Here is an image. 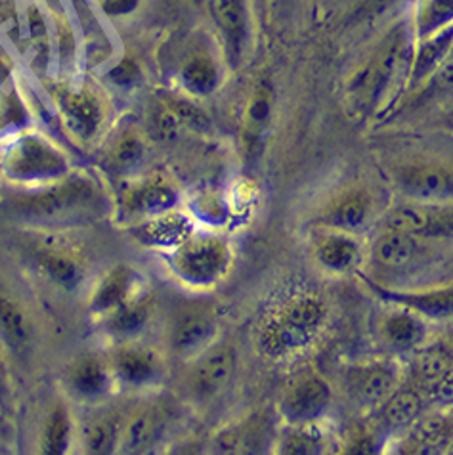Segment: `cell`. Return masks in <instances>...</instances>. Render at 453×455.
Returning <instances> with one entry per match:
<instances>
[{
    "label": "cell",
    "mask_w": 453,
    "mask_h": 455,
    "mask_svg": "<svg viewBox=\"0 0 453 455\" xmlns=\"http://www.w3.org/2000/svg\"><path fill=\"white\" fill-rule=\"evenodd\" d=\"M444 243L426 242L404 232L377 228L368 245L362 277L388 287H401L404 280L453 267Z\"/></svg>",
    "instance_id": "6da1fadb"
},
{
    "label": "cell",
    "mask_w": 453,
    "mask_h": 455,
    "mask_svg": "<svg viewBox=\"0 0 453 455\" xmlns=\"http://www.w3.org/2000/svg\"><path fill=\"white\" fill-rule=\"evenodd\" d=\"M330 305L316 291H302L280 302L262 320L257 347L262 356L285 360L306 350L325 330Z\"/></svg>",
    "instance_id": "7a4b0ae2"
},
{
    "label": "cell",
    "mask_w": 453,
    "mask_h": 455,
    "mask_svg": "<svg viewBox=\"0 0 453 455\" xmlns=\"http://www.w3.org/2000/svg\"><path fill=\"white\" fill-rule=\"evenodd\" d=\"M411 52L413 43L408 28L404 23L394 25L350 79L348 100L352 108L363 116H371L386 106L400 79L408 83Z\"/></svg>",
    "instance_id": "3957f363"
},
{
    "label": "cell",
    "mask_w": 453,
    "mask_h": 455,
    "mask_svg": "<svg viewBox=\"0 0 453 455\" xmlns=\"http://www.w3.org/2000/svg\"><path fill=\"white\" fill-rule=\"evenodd\" d=\"M375 226L448 245L453 243V201L400 199L381 212Z\"/></svg>",
    "instance_id": "277c9868"
},
{
    "label": "cell",
    "mask_w": 453,
    "mask_h": 455,
    "mask_svg": "<svg viewBox=\"0 0 453 455\" xmlns=\"http://www.w3.org/2000/svg\"><path fill=\"white\" fill-rule=\"evenodd\" d=\"M404 383V363L393 356L354 362L343 370V390L360 413H370Z\"/></svg>",
    "instance_id": "5b68a950"
},
{
    "label": "cell",
    "mask_w": 453,
    "mask_h": 455,
    "mask_svg": "<svg viewBox=\"0 0 453 455\" xmlns=\"http://www.w3.org/2000/svg\"><path fill=\"white\" fill-rule=\"evenodd\" d=\"M14 211L33 220H68L98 204L96 184L86 179H71L39 192L16 197Z\"/></svg>",
    "instance_id": "8992f818"
},
{
    "label": "cell",
    "mask_w": 453,
    "mask_h": 455,
    "mask_svg": "<svg viewBox=\"0 0 453 455\" xmlns=\"http://www.w3.org/2000/svg\"><path fill=\"white\" fill-rule=\"evenodd\" d=\"M172 270L182 282L209 287L220 282L232 264L228 242L217 235H190L174 249Z\"/></svg>",
    "instance_id": "52a82bcc"
},
{
    "label": "cell",
    "mask_w": 453,
    "mask_h": 455,
    "mask_svg": "<svg viewBox=\"0 0 453 455\" xmlns=\"http://www.w3.org/2000/svg\"><path fill=\"white\" fill-rule=\"evenodd\" d=\"M379 199L366 184H348L335 192L318 209L312 224L314 228H327L362 235L368 228L379 220Z\"/></svg>",
    "instance_id": "ba28073f"
},
{
    "label": "cell",
    "mask_w": 453,
    "mask_h": 455,
    "mask_svg": "<svg viewBox=\"0 0 453 455\" xmlns=\"http://www.w3.org/2000/svg\"><path fill=\"white\" fill-rule=\"evenodd\" d=\"M331 383L316 371L305 370L293 377L278 402V413L285 425H322L333 410Z\"/></svg>",
    "instance_id": "9c48e42d"
},
{
    "label": "cell",
    "mask_w": 453,
    "mask_h": 455,
    "mask_svg": "<svg viewBox=\"0 0 453 455\" xmlns=\"http://www.w3.org/2000/svg\"><path fill=\"white\" fill-rule=\"evenodd\" d=\"M371 335L381 354L404 362L409 354L429 343L431 323L404 307L385 305L373 315Z\"/></svg>",
    "instance_id": "30bf717a"
},
{
    "label": "cell",
    "mask_w": 453,
    "mask_h": 455,
    "mask_svg": "<svg viewBox=\"0 0 453 455\" xmlns=\"http://www.w3.org/2000/svg\"><path fill=\"white\" fill-rule=\"evenodd\" d=\"M68 169L66 156L36 134L20 136L4 156V171L16 182H56Z\"/></svg>",
    "instance_id": "8fae6325"
},
{
    "label": "cell",
    "mask_w": 453,
    "mask_h": 455,
    "mask_svg": "<svg viewBox=\"0 0 453 455\" xmlns=\"http://www.w3.org/2000/svg\"><path fill=\"white\" fill-rule=\"evenodd\" d=\"M388 179L400 199L453 201V165L446 161L411 159L388 169Z\"/></svg>",
    "instance_id": "7c38bea8"
},
{
    "label": "cell",
    "mask_w": 453,
    "mask_h": 455,
    "mask_svg": "<svg viewBox=\"0 0 453 455\" xmlns=\"http://www.w3.org/2000/svg\"><path fill=\"white\" fill-rule=\"evenodd\" d=\"M362 280L383 305L404 307L429 323H449L453 320V280L413 287H388L366 277Z\"/></svg>",
    "instance_id": "4fadbf2b"
},
{
    "label": "cell",
    "mask_w": 453,
    "mask_h": 455,
    "mask_svg": "<svg viewBox=\"0 0 453 455\" xmlns=\"http://www.w3.org/2000/svg\"><path fill=\"white\" fill-rule=\"evenodd\" d=\"M237 360V350L232 343L207 347L199 354L186 379L190 398L197 403H207L219 398L234 381Z\"/></svg>",
    "instance_id": "5bb4252c"
},
{
    "label": "cell",
    "mask_w": 453,
    "mask_h": 455,
    "mask_svg": "<svg viewBox=\"0 0 453 455\" xmlns=\"http://www.w3.org/2000/svg\"><path fill=\"white\" fill-rule=\"evenodd\" d=\"M453 446V408L429 406L409 431L390 444V451L404 455H448Z\"/></svg>",
    "instance_id": "9a60e30c"
},
{
    "label": "cell",
    "mask_w": 453,
    "mask_h": 455,
    "mask_svg": "<svg viewBox=\"0 0 453 455\" xmlns=\"http://www.w3.org/2000/svg\"><path fill=\"white\" fill-rule=\"evenodd\" d=\"M426 408H429V402L419 390L401 383L381 406H377L363 417L388 448L394 440L409 431V427L419 419Z\"/></svg>",
    "instance_id": "2e32d148"
},
{
    "label": "cell",
    "mask_w": 453,
    "mask_h": 455,
    "mask_svg": "<svg viewBox=\"0 0 453 455\" xmlns=\"http://www.w3.org/2000/svg\"><path fill=\"white\" fill-rule=\"evenodd\" d=\"M310 251L322 270L333 275H350L363 270L368 245L362 242V235L316 228Z\"/></svg>",
    "instance_id": "e0dca14e"
},
{
    "label": "cell",
    "mask_w": 453,
    "mask_h": 455,
    "mask_svg": "<svg viewBox=\"0 0 453 455\" xmlns=\"http://www.w3.org/2000/svg\"><path fill=\"white\" fill-rule=\"evenodd\" d=\"M219 331V320L211 310L192 307L182 308L174 314L169 325V348L179 354V356H187L192 352H203L211 347Z\"/></svg>",
    "instance_id": "ac0fdd59"
},
{
    "label": "cell",
    "mask_w": 453,
    "mask_h": 455,
    "mask_svg": "<svg viewBox=\"0 0 453 455\" xmlns=\"http://www.w3.org/2000/svg\"><path fill=\"white\" fill-rule=\"evenodd\" d=\"M58 108L64 126L81 142H91L106 121L102 100L88 88L64 91L58 94Z\"/></svg>",
    "instance_id": "d6986e66"
},
{
    "label": "cell",
    "mask_w": 453,
    "mask_h": 455,
    "mask_svg": "<svg viewBox=\"0 0 453 455\" xmlns=\"http://www.w3.org/2000/svg\"><path fill=\"white\" fill-rule=\"evenodd\" d=\"M401 363H404V383L417 388L425 396L426 390L453 365V343L449 339H431Z\"/></svg>",
    "instance_id": "ffe728a7"
},
{
    "label": "cell",
    "mask_w": 453,
    "mask_h": 455,
    "mask_svg": "<svg viewBox=\"0 0 453 455\" xmlns=\"http://www.w3.org/2000/svg\"><path fill=\"white\" fill-rule=\"evenodd\" d=\"M275 428L268 415H250L226 428L215 440L219 453H260L275 444Z\"/></svg>",
    "instance_id": "44dd1931"
},
{
    "label": "cell",
    "mask_w": 453,
    "mask_h": 455,
    "mask_svg": "<svg viewBox=\"0 0 453 455\" xmlns=\"http://www.w3.org/2000/svg\"><path fill=\"white\" fill-rule=\"evenodd\" d=\"M111 371L123 385L131 388H144L155 385L163 375V360L155 350L127 347L115 352Z\"/></svg>",
    "instance_id": "7402d4cb"
},
{
    "label": "cell",
    "mask_w": 453,
    "mask_h": 455,
    "mask_svg": "<svg viewBox=\"0 0 453 455\" xmlns=\"http://www.w3.org/2000/svg\"><path fill=\"white\" fill-rule=\"evenodd\" d=\"M451 52H453V25L440 29L429 36H423V39H417V44H413V52H411L408 83H406L408 88H417L425 81H429Z\"/></svg>",
    "instance_id": "603a6c76"
},
{
    "label": "cell",
    "mask_w": 453,
    "mask_h": 455,
    "mask_svg": "<svg viewBox=\"0 0 453 455\" xmlns=\"http://www.w3.org/2000/svg\"><path fill=\"white\" fill-rule=\"evenodd\" d=\"M209 8L222 35L230 60L237 63L245 52L249 39L247 0H209Z\"/></svg>",
    "instance_id": "cb8c5ba5"
},
{
    "label": "cell",
    "mask_w": 453,
    "mask_h": 455,
    "mask_svg": "<svg viewBox=\"0 0 453 455\" xmlns=\"http://www.w3.org/2000/svg\"><path fill=\"white\" fill-rule=\"evenodd\" d=\"M167 433V415L157 406H146L129 417L123 425L121 451L123 453H147L154 450Z\"/></svg>",
    "instance_id": "d4e9b609"
},
{
    "label": "cell",
    "mask_w": 453,
    "mask_h": 455,
    "mask_svg": "<svg viewBox=\"0 0 453 455\" xmlns=\"http://www.w3.org/2000/svg\"><path fill=\"white\" fill-rule=\"evenodd\" d=\"M138 280H140L138 274L131 267H124V264H119V267L109 270L94 291V297L91 300L92 312L107 315L123 305H127V302L138 299L134 295Z\"/></svg>",
    "instance_id": "484cf974"
},
{
    "label": "cell",
    "mask_w": 453,
    "mask_h": 455,
    "mask_svg": "<svg viewBox=\"0 0 453 455\" xmlns=\"http://www.w3.org/2000/svg\"><path fill=\"white\" fill-rule=\"evenodd\" d=\"M124 204L134 214H140L144 219H155L174 211L176 204H179V192L167 180L151 179L131 189Z\"/></svg>",
    "instance_id": "4316f807"
},
{
    "label": "cell",
    "mask_w": 453,
    "mask_h": 455,
    "mask_svg": "<svg viewBox=\"0 0 453 455\" xmlns=\"http://www.w3.org/2000/svg\"><path fill=\"white\" fill-rule=\"evenodd\" d=\"M179 81L187 94L199 98L211 96L220 84L219 63L207 50H197L184 60Z\"/></svg>",
    "instance_id": "83f0119b"
},
{
    "label": "cell",
    "mask_w": 453,
    "mask_h": 455,
    "mask_svg": "<svg viewBox=\"0 0 453 455\" xmlns=\"http://www.w3.org/2000/svg\"><path fill=\"white\" fill-rule=\"evenodd\" d=\"M0 335L16 352L25 350L33 343V323L29 314L20 305V300L4 289H0Z\"/></svg>",
    "instance_id": "f1b7e54d"
},
{
    "label": "cell",
    "mask_w": 453,
    "mask_h": 455,
    "mask_svg": "<svg viewBox=\"0 0 453 455\" xmlns=\"http://www.w3.org/2000/svg\"><path fill=\"white\" fill-rule=\"evenodd\" d=\"M113 381V371L107 365L96 358H83L69 375V385L73 393L83 400H98L109 393Z\"/></svg>",
    "instance_id": "f546056e"
},
{
    "label": "cell",
    "mask_w": 453,
    "mask_h": 455,
    "mask_svg": "<svg viewBox=\"0 0 453 455\" xmlns=\"http://www.w3.org/2000/svg\"><path fill=\"white\" fill-rule=\"evenodd\" d=\"M274 448L282 455H320L330 448L322 425H285Z\"/></svg>",
    "instance_id": "4dcf8cb0"
},
{
    "label": "cell",
    "mask_w": 453,
    "mask_h": 455,
    "mask_svg": "<svg viewBox=\"0 0 453 455\" xmlns=\"http://www.w3.org/2000/svg\"><path fill=\"white\" fill-rule=\"evenodd\" d=\"M192 235V222L182 212H165L161 217L147 219L142 226V239L157 247H179L186 237Z\"/></svg>",
    "instance_id": "1f68e13d"
},
{
    "label": "cell",
    "mask_w": 453,
    "mask_h": 455,
    "mask_svg": "<svg viewBox=\"0 0 453 455\" xmlns=\"http://www.w3.org/2000/svg\"><path fill=\"white\" fill-rule=\"evenodd\" d=\"M274 109V91L268 83H260L250 94L245 108V140L249 146L257 144L268 123Z\"/></svg>",
    "instance_id": "d6a6232c"
},
{
    "label": "cell",
    "mask_w": 453,
    "mask_h": 455,
    "mask_svg": "<svg viewBox=\"0 0 453 455\" xmlns=\"http://www.w3.org/2000/svg\"><path fill=\"white\" fill-rule=\"evenodd\" d=\"M149 305L142 299H134L121 308L107 314V330L123 339L134 337L146 330L149 322Z\"/></svg>",
    "instance_id": "836d02e7"
},
{
    "label": "cell",
    "mask_w": 453,
    "mask_h": 455,
    "mask_svg": "<svg viewBox=\"0 0 453 455\" xmlns=\"http://www.w3.org/2000/svg\"><path fill=\"white\" fill-rule=\"evenodd\" d=\"M453 25V0H419L413 33L417 39Z\"/></svg>",
    "instance_id": "e575fe53"
},
{
    "label": "cell",
    "mask_w": 453,
    "mask_h": 455,
    "mask_svg": "<svg viewBox=\"0 0 453 455\" xmlns=\"http://www.w3.org/2000/svg\"><path fill=\"white\" fill-rule=\"evenodd\" d=\"M69 442H71L69 410L66 403H56L44 425L43 451L46 455H64L69 450Z\"/></svg>",
    "instance_id": "d590c367"
},
{
    "label": "cell",
    "mask_w": 453,
    "mask_h": 455,
    "mask_svg": "<svg viewBox=\"0 0 453 455\" xmlns=\"http://www.w3.org/2000/svg\"><path fill=\"white\" fill-rule=\"evenodd\" d=\"M121 435L123 425L113 417H104L84 431V450L94 455L113 453L121 446Z\"/></svg>",
    "instance_id": "8d00e7d4"
},
{
    "label": "cell",
    "mask_w": 453,
    "mask_h": 455,
    "mask_svg": "<svg viewBox=\"0 0 453 455\" xmlns=\"http://www.w3.org/2000/svg\"><path fill=\"white\" fill-rule=\"evenodd\" d=\"M39 264L56 283L64 287L77 283V264H75V260L69 259L68 255H61V252H43L39 257Z\"/></svg>",
    "instance_id": "74e56055"
},
{
    "label": "cell",
    "mask_w": 453,
    "mask_h": 455,
    "mask_svg": "<svg viewBox=\"0 0 453 455\" xmlns=\"http://www.w3.org/2000/svg\"><path fill=\"white\" fill-rule=\"evenodd\" d=\"M142 157H144L142 138L132 131L123 132L119 136V140L115 142V146H113V154H111L113 163L121 169H131L138 165V163L142 161Z\"/></svg>",
    "instance_id": "f35d334b"
},
{
    "label": "cell",
    "mask_w": 453,
    "mask_h": 455,
    "mask_svg": "<svg viewBox=\"0 0 453 455\" xmlns=\"http://www.w3.org/2000/svg\"><path fill=\"white\" fill-rule=\"evenodd\" d=\"M425 398L429 402V406L453 408V365L426 390Z\"/></svg>",
    "instance_id": "ab89813d"
},
{
    "label": "cell",
    "mask_w": 453,
    "mask_h": 455,
    "mask_svg": "<svg viewBox=\"0 0 453 455\" xmlns=\"http://www.w3.org/2000/svg\"><path fill=\"white\" fill-rule=\"evenodd\" d=\"M169 106L174 109L176 116L182 121V124L194 126V129H203V126H209V119L203 111L195 108L194 104L186 102V100H171Z\"/></svg>",
    "instance_id": "60d3db41"
},
{
    "label": "cell",
    "mask_w": 453,
    "mask_h": 455,
    "mask_svg": "<svg viewBox=\"0 0 453 455\" xmlns=\"http://www.w3.org/2000/svg\"><path fill=\"white\" fill-rule=\"evenodd\" d=\"M107 77L113 84H117L121 88H129V86H134L138 79H140V69H138V66L132 60H123L107 73Z\"/></svg>",
    "instance_id": "b9f144b4"
},
{
    "label": "cell",
    "mask_w": 453,
    "mask_h": 455,
    "mask_svg": "<svg viewBox=\"0 0 453 455\" xmlns=\"http://www.w3.org/2000/svg\"><path fill=\"white\" fill-rule=\"evenodd\" d=\"M140 3L142 0H99V8L107 18H124L132 14Z\"/></svg>",
    "instance_id": "7bdbcfd3"
},
{
    "label": "cell",
    "mask_w": 453,
    "mask_h": 455,
    "mask_svg": "<svg viewBox=\"0 0 453 455\" xmlns=\"http://www.w3.org/2000/svg\"><path fill=\"white\" fill-rule=\"evenodd\" d=\"M446 325H448V339L453 343V320L449 323H446Z\"/></svg>",
    "instance_id": "ee69618b"
},
{
    "label": "cell",
    "mask_w": 453,
    "mask_h": 455,
    "mask_svg": "<svg viewBox=\"0 0 453 455\" xmlns=\"http://www.w3.org/2000/svg\"><path fill=\"white\" fill-rule=\"evenodd\" d=\"M197 3H205V0H197Z\"/></svg>",
    "instance_id": "f6af8a7d"
},
{
    "label": "cell",
    "mask_w": 453,
    "mask_h": 455,
    "mask_svg": "<svg viewBox=\"0 0 453 455\" xmlns=\"http://www.w3.org/2000/svg\"><path fill=\"white\" fill-rule=\"evenodd\" d=\"M451 280H453V275H451Z\"/></svg>",
    "instance_id": "bcb514c9"
}]
</instances>
